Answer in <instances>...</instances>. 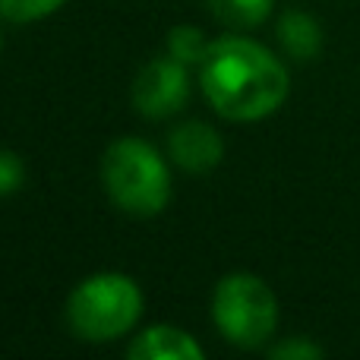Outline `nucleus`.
Masks as SVG:
<instances>
[{
  "instance_id": "0eeeda50",
  "label": "nucleus",
  "mask_w": 360,
  "mask_h": 360,
  "mask_svg": "<svg viewBox=\"0 0 360 360\" xmlns=\"http://www.w3.org/2000/svg\"><path fill=\"white\" fill-rule=\"evenodd\" d=\"M127 357H133V360H202L205 351L186 329L155 323L133 338L130 348H127Z\"/></svg>"
},
{
  "instance_id": "9b49d317",
  "label": "nucleus",
  "mask_w": 360,
  "mask_h": 360,
  "mask_svg": "<svg viewBox=\"0 0 360 360\" xmlns=\"http://www.w3.org/2000/svg\"><path fill=\"white\" fill-rule=\"evenodd\" d=\"M67 0H0V19L4 22H38V19L54 16Z\"/></svg>"
},
{
  "instance_id": "39448f33",
  "label": "nucleus",
  "mask_w": 360,
  "mask_h": 360,
  "mask_svg": "<svg viewBox=\"0 0 360 360\" xmlns=\"http://www.w3.org/2000/svg\"><path fill=\"white\" fill-rule=\"evenodd\" d=\"M190 101V67L168 51L152 57L133 79V105L143 117L165 120Z\"/></svg>"
},
{
  "instance_id": "ddd939ff",
  "label": "nucleus",
  "mask_w": 360,
  "mask_h": 360,
  "mask_svg": "<svg viewBox=\"0 0 360 360\" xmlns=\"http://www.w3.org/2000/svg\"><path fill=\"white\" fill-rule=\"evenodd\" d=\"M269 357H278V360H313V357H323V348L307 338H288L281 345H272L269 348Z\"/></svg>"
},
{
  "instance_id": "20e7f679",
  "label": "nucleus",
  "mask_w": 360,
  "mask_h": 360,
  "mask_svg": "<svg viewBox=\"0 0 360 360\" xmlns=\"http://www.w3.org/2000/svg\"><path fill=\"white\" fill-rule=\"evenodd\" d=\"M212 323L237 348H262L278 329V297L259 275H224L212 294Z\"/></svg>"
},
{
  "instance_id": "4468645a",
  "label": "nucleus",
  "mask_w": 360,
  "mask_h": 360,
  "mask_svg": "<svg viewBox=\"0 0 360 360\" xmlns=\"http://www.w3.org/2000/svg\"><path fill=\"white\" fill-rule=\"evenodd\" d=\"M0 48H4V41H0Z\"/></svg>"
},
{
  "instance_id": "f8f14e48",
  "label": "nucleus",
  "mask_w": 360,
  "mask_h": 360,
  "mask_svg": "<svg viewBox=\"0 0 360 360\" xmlns=\"http://www.w3.org/2000/svg\"><path fill=\"white\" fill-rule=\"evenodd\" d=\"M25 184V162L19 152L0 149V199L13 196L16 190H22Z\"/></svg>"
},
{
  "instance_id": "423d86ee",
  "label": "nucleus",
  "mask_w": 360,
  "mask_h": 360,
  "mask_svg": "<svg viewBox=\"0 0 360 360\" xmlns=\"http://www.w3.org/2000/svg\"><path fill=\"white\" fill-rule=\"evenodd\" d=\"M168 158L186 174H209L224 158V139L205 120L177 124L168 136Z\"/></svg>"
},
{
  "instance_id": "f03ea898",
  "label": "nucleus",
  "mask_w": 360,
  "mask_h": 360,
  "mask_svg": "<svg viewBox=\"0 0 360 360\" xmlns=\"http://www.w3.org/2000/svg\"><path fill=\"white\" fill-rule=\"evenodd\" d=\"M101 184L117 209L136 218L162 215L171 202L165 155L139 136H120L101 155Z\"/></svg>"
},
{
  "instance_id": "9d476101",
  "label": "nucleus",
  "mask_w": 360,
  "mask_h": 360,
  "mask_svg": "<svg viewBox=\"0 0 360 360\" xmlns=\"http://www.w3.org/2000/svg\"><path fill=\"white\" fill-rule=\"evenodd\" d=\"M165 44H168V54L177 57L186 67H199V60H202L205 51H209V38H205L196 25H174V29L168 32V41Z\"/></svg>"
},
{
  "instance_id": "f257e3e1",
  "label": "nucleus",
  "mask_w": 360,
  "mask_h": 360,
  "mask_svg": "<svg viewBox=\"0 0 360 360\" xmlns=\"http://www.w3.org/2000/svg\"><path fill=\"white\" fill-rule=\"evenodd\" d=\"M196 70L205 101L234 124L272 117L291 92L288 67L266 44L247 35H221L209 41Z\"/></svg>"
},
{
  "instance_id": "1a4fd4ad",
  "label": "nucleus",
  "mask_w": 360,
  "mask_h": 360,
  "mask_svg": "<svg viewBox=\"0 0 360 360\" xmlns=\"http://www.w3.org/2000/svg\"><path fill=\"white\" fill-rule=\"evenodd\" d=\"M205 6L231 29H256L272 16L275 0H205Z\"/></svg>"
},
{
  "instance_id": "7ed1b4c3",
  "label": "nucleus",
  "mask_w": 360,
  "mask_h": 360,
  "mask_svg": "<svg viewBox=\"0 0 360 360\" xmlns=\"http://www.w3.org/2000/svg\"><path fill=\"white\" fill-rule=\"evenodd\" d=\"M143 316V291L124 272H95L67 297V323L82 342H114Z\"/></svg>"
},
{
  "instance_id": "6e6552de",
  "label": "nucleus",
  "mask_w": 360,
  "mask_h": 360,
  "mask_svg": "<svg viewBox=\"0 0 360 360\" xmlns=\"http://www.w3.org/2000/svg\"><path fill=\"white\" fill-rule=\"evenodd\" d=\"M278 41L294 60H313L323 48V25L307 10H288L278 19Z\"/></svg>"
}]
</instances>
